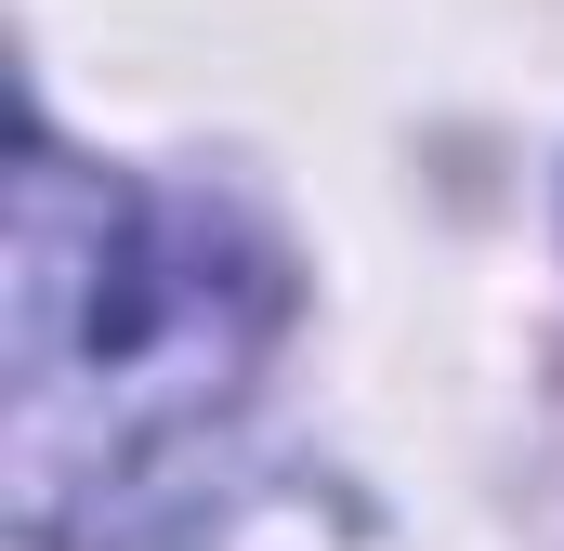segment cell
<instances>
[{"label":"cell","mask_w":564,"mask_h":551,"mask_svg":"<svg viewBox=\"0 0 564 551\" xmlns=\"http://www.w3.org/2000/svg\"><path fill=\"white\" fill-rule=\"evenodd\" d=\"M263 289L197 210H158L119 171H79L40 132L13 171V473L53 526L66 486L132 473L237 381Z\"/></svg>","instance_id":"obj_1"}]
</instances>
